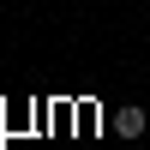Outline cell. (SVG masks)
I'll return each mask as SVG.
<instances>
[{
  "mask_svg": "<svg viewBox=\"0 0 150 150\" xmlns=\"http://www.w3.org/2000/svg\"><path fill=\"white\" fill-rule=\"evenodd\" d=\"M144 126H150L144 108H120V114H114V132H120V138H144Z\"/></svg>",
  "mask_w": 150,
  "mask_h": 150,
  "instance_id": "obj_1",
  "label": "cell"
}]
</instances>
